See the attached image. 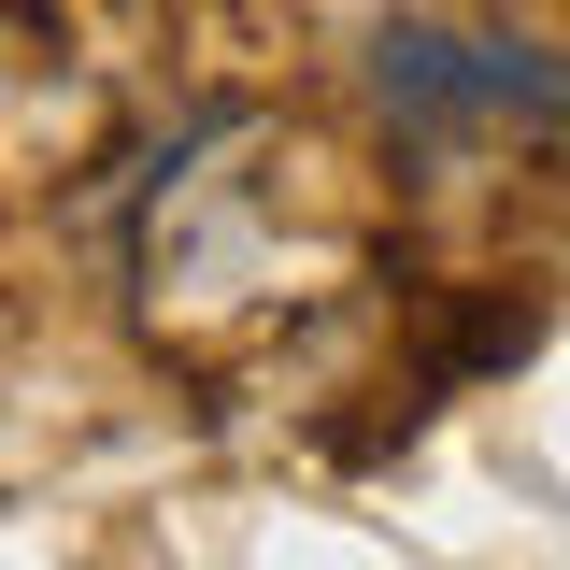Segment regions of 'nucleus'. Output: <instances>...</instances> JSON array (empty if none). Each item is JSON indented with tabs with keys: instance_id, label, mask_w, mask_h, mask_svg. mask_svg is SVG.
<instances>
[{
	"instance_id": "nucleus-1",
	"label": "nucleus",
	"mask_w": 570,
	"mask_h": 570,
	"mask_svg": "<svg viewBox=\"0 0 570 570\" xmlns=\"http://www.w3.org/2000/svg\"><path fill=\"white\" fill-rule=\"evenodd\" d=\"M328 272H343V228L314 214L299 142H272V129H214L157 186V214H142V314H157V343L171 328L186 343H214V328H285Z\"/></svg>"
},
{
	"instance_id": "nucleus-2",
	"label": "nucleus",
	"mask_w": 570,
	"mask_h": 570,
	"mask_svg": "<svg viewBox=\"0 0 570 570\" xmlns=\"http://www.w3.org/2000/svg\"><path fill=\"white\" fill-rule=\"evenodd\" d=\"M356 100L400 171L542 157L570 142V43L528 14H385V29H356Z\"/></svg>"
}]
</instances>
